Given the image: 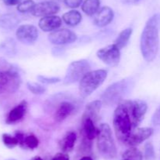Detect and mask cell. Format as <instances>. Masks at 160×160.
<instances>
[{"mask_svg": "<svg viewBox=\"0 0 160 160\" xmlns=\"http://www.w3.org/2000/svg\"><path fill=\"white\" fill-rule=\"evenodd\" d=\"M9 160H16V159H12H12H9Z\"/></svg>", "mask_w": 160, "mask_h": 160, "instance_id": "obj_39", "label": "cell"}, {"mask_svg": "<svg viewBox=\"0 0 160 160\" xmlns=\"http://www.w3.org/2000/svg\"><path fill=\"white\" fill-rule=\"evenodd\" d=\"M62 20L69 26L74 27L81 23L82 20V16L79 11L73 9V10L65 13L62 15Z\"/></svg>", "mask_w": 160, "mask_h": 160, "instance_id": "obj_21", "label": "cell"}, {"mask_svg": "<svg viewBox=\"0 0 160 160\" xmlns=\"http://www.w3.org/2000/svg\"><path fill=\"white\" fill-rule=\"evenodd\" d=\"M62 24V20L59 17L55 15L42 17L38 22V26L45 32H52L57 30Z\"/></svg>", "mask_w": 160, "mask_h": 160, "instance_id": "obj_14", "label": "cell"}, {"mask_svg": "<svg viewBox=\"0 0 160 160\" xmlns=\"http://www.w3.org/2000/svg\"><path fill=\"white\" fill-rule=\"evenodd\" d=\"M91 66L86 60H80L72 62L67 67L63 83L70 85L82 79L83 77L90 72Z\"/></svg>", "mask_w": 160, "mask_h": 160, "instance_id": "obj_7", "label": "cell"}, {"mask_svg": "<svg viewBox=\"0 0 160 160\" xmlns=\"http://www.w3.org/2000/svg\"><path fill=\"white\" fill-rule=\"evenodd\" d=\"M0 51L8 56H12L17 53L16 42L11 38H8L0 43Z\"/></svg>", "mask_w": 160, "mask_h": 160, "instance_id": "obj_22", "label": "cell"}, {"mask_svg": "<svg viewBox=\"0 0 160 160\" xmlns=\"http://www.w3.org/2000/svg\"><path fill=\"white\" fill-rule=\"evenodd\" d=\"M107 72L103 69L89 72L80 82L79 93L83 98L89 97L94 91L96 90L106 80Z\"/></svg>", "mask_w": 160, "mask_h": 160, "instance_id": "obj_5", "label": "cell"}, {"mask_svg": "<svg viewBox=\"0 0 160 160\" xmlns=\"http://www.w3.org/2000/svg\"><path fill=\"white\" fill-rule=\"evenodd\" d=\"M2 141L6 147H10V148L16 147L19 144L18 140L15 136H11L7 133H4L2 135Z\"/></svg>", "mask_w": 160, "mask_h": 160, "instance_id": "obj_29", "label": "cell"}, {"mask_svg": "<svg viewBox=\"0 0 160 160\" xmlns=\"http://www.w3.org/2000/svg\"><path fill=\"white\" fill-rule=\"evenodd\" d=\"M48 41L54 45H65L72 43L78 39L77 35L70 30L62 28L52 31L48 35Z\"/></svg>", "mask_w": 160, "mask_h": 160, "instance_id": "obj_9", "label": "cell"}, {"mask_svg": "<svg viewBox=\"0 0 160 160\" xmlns=\"http://www.w3.org/2000/svg\"><path fill=\"white\" fill-rule=\"evenodd\" d=\"M97 147L104 158L112 159L117 156V147L112 137V130L107 123L101 124L98 127Z\"/></svg>", "mask_w": 160, "mask_h": 160, "instance_id": "obj_4", "label": "cell"}, {"mask_svg": "<svg viewBox=\"0 0 160 160\" xmlns=\"http://www.w3.org/2000/svg\"><path fill=\"white\" fill-rule=\"evenodd\" d=\"M99 0H85L82 3L81 9L82 11L88 16H93L99 9Z\"/></svg>", "mask_w": 160, "mask_h": 160, "instance_id": "obj_23", "label": "cell"}, {"mask_svg": "<svg viewBox=\"0 0 160 160\" xmlns=\"http://www.w3.org/2000/svg\"><path fill=\"white\" fill-rule=\"evenodd\" d=\"M16 36L22 43L31 45L37 40L38 37V30L32 24H23L17 28Z\"/></svg>", "mask_w": 160, "mask_h": 160, "instance_id": "obj_10", "label": "cell"}, {"mask_svg": "<svg viewBox=\"0 0 160 160\" xmlns=\"http://www.w3.org/2000/svg\"><path fill=\"white\" fill-rule=\"evenodd\" d=\"M52 160H70V157L66 153H57L54 157Z\"/></svg>", "mask_w": 160, "mask_h": 160, "instance_id": "obj_33", "label": "cell"}, {"mask_svg": "<svg viewBox=\"0 0 160 160\" xmlns=\"http://www.w3.org/2000/svg\"><path fill=\"white\" fill-rule=\"evenodd\" d=\"M31 160H43V159H42L40 156H35V157H34V158H31Z\"/></svg>", "mask_w": 160, "mask_h": 160, "instance_id": "obj_37", "label": "cell"}, {"mask_svg": "<svg viewBox=\"0 0 160 160\" xmlns=\"http://www.w3.org/2000/svg\"><path fill=\"white\" fill-rule=\"evenodd\" d=\"M3 3L6 5V6H18L21 1L20 0H3Z\"/></svg>", "mask_w": 160, "mask_h": 160, "instance_id": "obj_34", "label": "cell"}, {"mask_svg": "<svg viewBox=\"0 0 160 160\" xmlns=\"http://www.w3.org/2000/svg\"><path fill=\"white\" fill-rule=\"evenodd\" d=\"M152 128L150 127H143V128H137L130 136L127 141L126 144L131 147H134L142 144L143 141H146L153 134Z\"/></svg>", "mask_w": 160, "mask_h": 160, "instance_id": "obj_12", "label": "cell"}, {"mask_svg": "<svg viewBox=\"0 0 160 160\" xmlns=\"http://www.w3.org/2000/svg\"><path fill=\"white\" fill-rule=\"evenodd\" d=\"M143 155L138 148L131 147L122 155L121 160H142Z\"/></svg>", "mask_w": 160, "mask_h": 160, "instance_id": "obj_25", "label": "cell"}, {"mask_svg": "<svg viewBox=\"0 0 160 160\" xmlns=\"http://www.w3.org/2000/svg\"><path fill=\"white\" fill-rule=\"evenodd\" d=\"M97 56L107 65L116 67L120 61V50L115 44H112L98 50Z\"/></svg>", "mask_w": 160, "mask_h": 160, "instance_id": "obj_8", "label": "cell"}, {"mask_svg": "<svg viewBox=\"0 0 160 160\" xmlns=\"http://www.w3.org/2000/svg\"><path fill=\"white\" fill-rule=\"evenodd\" d=\"M21 84L20 75L15 69H0V95L15 93Z\"/></svg>", "mask_w": 160, "mask_h": 160, "instance_id": "obj_6", "label": "cell"}, {"mask_svg": "<svg viewBox=\"0 0 160 160\" xmlns=\"http://www.w3.org/2000/svg\"><path fill=\"white\" fill-rule=\"evenodd\" d=\"M20 23L18 17L14 13H5L0 16V28L5 30H12Z\"/></svg>", "mask_w": 160, "mask_h": 160, "instance_id": "obj_19", "label": "cell"}, {"mask_svg": "<svg viewBox=\"0 0 160 160\" xmlns=\"http://www.w3.org/2000/svg\"><path fill=\"white\" fill-rule=\"evenodd\" d=\"M34 6H35V3L33 0H25V1L21 2L17 6V10L22 13H26L31 12Z\"/></svg>", "mask_w": 160, "mask_h": 160, "instance_id": "obj_26", "label": "cell"}, {"mask_svg": "<svg viewBox=\"0 0 160 160\" xmlns=\"http://www.w3.org/2000/svg\"><path fill=\"white\" fill-rule=\"evenodd\" d=\"M81 132H82V136L86 137L89 141H92L95 137H97L98 128H96L95 125V122L92 119L82 116Z\"/></svg>", "mask_w": 160, "mask_h": 160, "instance_id": "obj_16", "label": "cell"}, {"mask_svg": "<svg viewBox=\"0 0 160 160\" xmlns=\"http://www.w3.org/2000/svg\"><path fill=\"white\" fill-rule=\"evenodd\" d=\"M63 2L67 7L75 9L79 7L82 4L83 0H63Z\"/></svg>", "mask_w": 160, "mask_h": 160, "instance_id": "obj_32", "label": "cell"}, {"mask_svg": "<svg viewBox=\"0 0 160 160\" xmlns=\"http://www.w3.org/2000/svg\"><path fill=\"white\" fill-rule=\"evenodd\" d=\"M49 1H52V2H55V3H56V2L61 1V0H49Z\"/></svg>", "mask_w": 160, "mask_h": 160, "instance_id": "obj_38", "label": "cell"}, {"mask_svg": "<svg viewBox=\"0 0 160 160\" xmlns=\"http://www.w3.org/2000/svg\"><path fill=\"white\" fill-rule=\"evenodd\" d=\"M27 110H28V103L26 100H23L9 111L6 118V123L13 124L20 121L24 117Z\"/></svg>", "mask_w": 160, "mask_h": 160, "instance_id": "obj_15", "label": "cell"}, {"mask_svg": "<svg viewBox=\"0 0 160 160\" xmlns=\"http://www.w3.org/2000/svg\"><path fill=\"white\" fill-rule=\"evenodd\" d=\"M59 11V6L55 2L46 1L35 4L31 13L35 17H48L54 15Z\"/></svg>", "mask_w": 160, "mask_h": 160, "instance_id": "obj_11", "label": "cell"}, {"mask_svg": "<svg viewBox=\"0 0 160 160\" xmlns=\"http://www.w3.org/2000/svg\"><path fill=\"white\" fill-rule=\"evenodd\" d=\"M80 160H93L91 157L89 156H84L83 158H81Z\"/></svg>", "mask_w": 160, "mask_h": 160, "instance_id": "obj_36", "label": "cell"}, {"mask_svg": "<svg viewBox=\"0 0 160 160\" xmlns=\"http://www.w3.org/2000/svg\"><path fill=\"white\" fill-rule=\"evenodd\" d=\"M38 139L34 134H29L28 136H25L24 147L31 149H34L38 147Z\"/></svg>", "mask_w": 160, "mask_h": 160, "instance_id": "obj_28", "label": "cell"}, {"mask_svg": "<svg viewBox=\"0 0 160 160\" xmlns=\"http://www.w3.org/2000/svg\"><path fill=\"white\" fill-rule=\"evenodd\" d=\"M102 105V102L99 100H94V101L88 104L84 114H83V117L90 118L95 122L98 120V114L101 110Z\"/></svg>", "mask_w": 160, "mask_h": 160, "instance_id": "obj_18", "label": "cell"}, {"mask_svg": "<svg viewBox=\"0 0 160 160\" xmlns=\"http://www.w3.org/2000/svg\"><path fill=\"white\" fill-rule=\"evenodd\" d=\"M74 110L75 106L73 103L69 101L62 102L55 113V120L57 122H62L69 117L74 111Z\"/></svg>", "mask_w": 160, "mask_h": 160, "instance_id": "obj_17", "label": "cell"}, {"mask_svg": "<svg viewBox=\"0 0 160 160\" xmlns=\"http://www.w3.org/2000/svg\"><path fill=\"white\" fill-rule=\"evenodd\" d=\"M148 105L141 100H123L117 104L113 114V128L117 139L126 144L131 133L142 122Z\"/></svg>", "mask_w": 160, "mask_h": 160, "instance_id": "obj_1", "label": "cell"}, {"mask_svg": "<svg viewBox=\"0 0 160 160\" xmlns=\"http://www.w3.org/2000/svg\"><path fill=\"white\" fill-rule=\"evenodd\" d=\"M131 87H133L132 82L127 78L114 83L106 88L102 94V102L107 106L118 104L123 100V97L129 92Z\"/></svg>", "mask_w": 160, "mask_h": 160, "instance_id": "obj_3", "label": "cell"}, {"mask_svg": "<svg viewBox=\"0 0 160 160\" xmlns=\"http://www.w3.org/2000/svg\"><path fill=\"white\" fill-rule=\"evenodd\" d=\"M37 78L40 83L44 84H54L61 81L60 78L57 77H46L44 75H38L37 76Z\"/></svg>", "mask_w": 160, "mask_h": 160, "instance_id": "obj_30", "label": "cell"}, {"mask_svg": "<svg viewBox=\"0 0 160 160\" xmlns=\"http://www.w3.org/2000/svg\"><path fill=\"white\" fill-rule=\"evenodd\" d=\"M145 155L146 159H152L155 157L154 147L151 143H147L145 147Z\"/></svg>", "mask_w": 160, "mask_h": 160, "instance_id": "obj_31", "label": "cell"}, {"mask_svg": "<svg viewBox=\"0 0 160 160\" xmlns=\"http://www.w3.org/2000/svg\"><path fill=\"white\" fill-rule=\"evenodd\" d=\"M132 28H128L123 30V31L120 33V35H119L118 37L117 38V39L115 40V43L114 44H115L120 50H121L122 48L126 46L128 41H129L130 38H131V35H132Z\"/></svg>", "mask_w": 160, "mask_h": 160, "instance_id": "obj_24", "label": "cell"}, {"mask_svg": "<svg viewBox=\"0 0 160 160\" xmlns=\"http://www.w3.org/2000/svg\"><path fill=\"white\" fill-rule=\"evenodd\" d=\"M159 16L158 14L150 17L141 36V52L144 59L148 62L154 61L159 51Z\"/></svg>", "mask_w": 160, "mask_h": 160, "instance_id": "obj_2", "label": "cell"}, {"mask_svg": "<svg viewBox=\"0 0 160 160\" xmlns=\"http://www.w3.org/2000/svg\"><path fill=\"white\" fill-rule=\"evenodd\" d=\"M123 1L126 3H138L140 0H123Z\"/></svg>", "mask_w": 160, "mask_h": 160, "instance_id": "obj_35", "label": "cell"}, {"mask_svg": "<svg viewBox=\"0 0 160 160\" xmlns=\"http://www.w3.org/2000/svg\"><path fill=\"white\" fill-rule=\"evenodd\" d=\"M77 141V135L73 131H70L63 136L60 141V147L62 152H69L72 151Z\"/></svg>", "mask_w": 160, "mask_h": 160, "instance_id": "obj_20", "label": "cell"}, {"mask_svg": "<svg viewBox=\"0 0 160 160\" xmlns=\"http://www.w3.org/2000/svg\"><path fill=\"white\" fill-rule=\"evenodd\" d=\"M113 17V10L109 6H103L94 15L93 22L97 27L103 28L111 23Z\"/></svg>", "mask_w": 160, "mask_h": 160, "instance_id": "obj_13", "label": "cell"}, {"mask_svg": "<svg viewBox=\"0 0 160 160\" xmlns=\"http://www.w3.org/2000/svg\"><path fill=\"white\" fill-rule=\"evenodd\" d=\"M27 87L32 93L37 94V95L44 93L46 91V88L45 86H42L41 84H38V83H31V82H28L27 83Z\"/></svg>", "mask_w": 160, "mask_h": 160, "instance_id": "obj_27", "label": "cell"}]
</instances>
